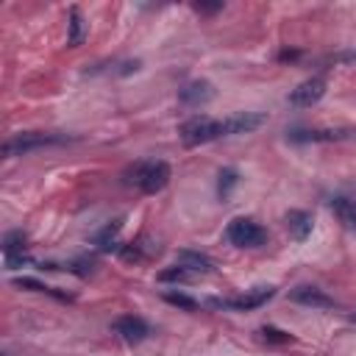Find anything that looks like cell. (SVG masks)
Listing matches in <instances>:
<instances>
[{
	"label": "cell",
	"mask_w": 356,
	"mask_h": 356,
	"mask_svg": "<svg viewBox=\"0 0 356 356\" xmlns=\"http://www.w3.org/2000/svg\"><path fill=\"white\" fill-rule=\"evenodd\" d=\"M178 264H184L195 275H203V273H211L214 270V261L206 253H197V250H181L178 253Z\"/></svg>",
	"instance_id": "13"
},
{
	"label": "cell",
	"mask_w": 356,
	"mask_h": 356,
	"mask_svg": "<svg viewBox=\"0 0 356 356\" xmlns=\"http://www.w3.org/2000/svg\"><path fill=\"white\" fill-rule=\"evenodd\" d=\"M275 295V286L270 284H261V286H253L236 298H225V300H211V306H222V309H236V312H250V309H259L264 306L270 298Z\"/></svg>",
	"instance_id": "5"
},
{
	"label": "cell",
	"mask_w": 356,
	"mask_h": 356,
	"mask_svg": "<svg viewBox=\"0 0 356 356\" xmlns=\"http://www.w3.org/2000/svg\"><path fill=\"white\" fill-rule=\"evenodd\" d=\"M95 267H97V261H95V259H86V256H83V259H78V261H75V264H72L70 270H72L75 275H81V278H89V275L95 273Z\"/></svg>",
	"instance_id": "22"
},
{
	"label": "cell",
	"mask_w": 356,
	"mask_h": 356,
	"mask_svg": "<svg viewBox=\"0 0 356 356\" xmlns=\"http://www.w3.org/2000/svg\"><path fill=\"white\" fill-rule=\"evenodd\" d=\"M211 97H214V86H211V81H203V78L189 81V83H184V86L178 89V100H181L184 106H189V108L206 106Z\"/></svg>",
	"instance_id": "8"
},
{
	"label": "cell",
	"mask_w": 356,
	"mask_h": 356,
	"mask_svg": "<svg viewBox=\"0 0 356 356\" xmlns=\"http://www.w3.org/2000/svg\"><path fill=\"white\" fill-rule=\"evenodd\" d=\"M178 134H181V142H184L186 147H197V145H206V142H214V139L225 136L222 120H214V117H206V114L186 120V122L178 128Z\"/></svg>",
	"instance_id": "2"
},
{
	"label": "cell",
	"mask_w": 356,
	"mask_h": 356,
	"mask_svg": "<svg viewBox=\"0 0 356 356\" xmlns=\"http://www.w3.org/2000/svg\"><path fill=\"white\" fill-rule=\"evenodd\" d=\"M286 58H298V53H295V50H284V53H281V61H286Z\"/></svg>",
	"instance_id": "26"
},
{
	"label": "cell",
	"mask_w": 356,
	"mask_h": 356,
	"mask_svg": "<svg viewBox=\"0 0 356 356\" xmlns=\"http://www.w3.org/2000/svg\"><path fill=\"white\" fill-rule=\"evenodd\" d=\"M350 320H356V314H353V317H350Z\"/></svg>",
	"instance_id": "27"
},
{
	"label": "cell",
	"mask_w": 356,
	"mask_h": 356,
	"mask_svg": "<svg viewBox=\"0 0 356 356\" xmlns=\"http://www.w3.org/2000/svg\"><path fill=\"white\" fill-rule=\"evenodd\" d=\"M236 184H239V172H236L234 167H222L220 175H217V195H220V197H228Z\"/></svg>",
	"instance_id": "17"
},
{
	"label": "cell",
	"mask_w": 356,
	"mask_h": 356,
	"mask_svg": "<svg viewBox=\"0 0 356 356\" xmlns=\"http://www.w3.org/2000/svg\"><path fill=\"white\" fill-rule=\"evenodd\" d=\"M331 61H356V50H350V53H339V56H331Z\"/></svg>",
	"instance_id": "25"
},
{
	"label": "cell",
	"mask_w": 356,
	"mask_h": 356,
	"mask_svg": "<svg viewBox=\"0 0 356 356\" xmlns=\"http://www.w3.org/2000/svg\"><path fill=\"white\" fill-rule=\"evenodd\" d=\"M25 242H28L25 231H8L3 236V256H19V253H25V248H28Z\"/></svg>",
	"instance_id": "16"
},
{
	"label": "cell",
	"mask_w": 356,
	"mask_h": 356,
	"mask_svg": "<svg viewBox=\"0 0 356 356\" xmlns=\"http://www.w3.org/2000/svg\"><path fill=\"white\" fill-rule=\"evenodd\" d=\"M128 184H136L145 195H156L170 184L167 161H139L128 170Z\"/></svg>",
	"instance_id": "1"
},
{
	"label": "cell",
	"mask_w": 356,
	"mask_h": 356,
	"mask_svg": "<svg viewBox=\"0 0 356 356\" xmlns=\"http://www.w3.org/2000/svg\"><path fill=\"white\" fill-rule=\"evenodd\" d=\"M161 298L170 303V306H178V309H184V312H195L200 303L192 298V295H186V292H172V289H167V292H161Z\"/></svg>",
	"instance_id": "19"
},
{
	"label": "cell",
	"mask_w": 356,
	"mask_h": 356,
	"mask_svg": "<svg viewBox=\"0 0 356 356\" xmlns=\"http://www.w3.org/2000/svg\"><path fill=\"white\" fill-rule=\"evenodd\" d=\"M120 228H122V220H114V222H108L97 236H95V245L103 250V253H111V250H120V242H117V234H120Z\"/></svg>",
	"instance_id": "15"
},
{
	"label": "cell",
	"mask_w": 356,
	"mask_h": 356,
	"mask_svg": "<svg viewBox=\"0 0 356 356\" xmlns=\"http://www.w3.org/2000/svg\"><path fill=\"white\" fill-rule=\"evenodd\" d=\"M289 298H292L295 303H303V306H312V309H331V306H334V298L325 295V292L317 289V286H295V289L289 292Z\"/></svg>",
	"instance_id": "10"
},
{
	"label": "cell",
	"mask_w": 356,
	"mask_h": 356,
	"mask_svg": "<svg viewBox=\"0 0 356 356\" xmlns=\"http://www.w3.org/2000/svg\"><path fill=\"white\" fill-rule=\"evenodd\" d=\"M350 131H342V128H309V131H292L289 139L292 142H339V139H348Z\"/></svg>",
	"instance_id": "12"
},
{
	"label": "cell",
	"mask_w": 356,
	"mask_h": 356,
	"mask_svg": "<svg viewBox=\"0 0 356 356\" xmlns=\"http://www.w3.org/2000/svg\"><path fill=\"white\" fill-rule=\"evenodd\" d=\"M61 142H64V136H56V134L22 131V134H14L11 139H6L3 156L6 159H17V156H25L31 150H39V147H47V145H61Z\"/></svg>",
	"instance_id": "3"
},
{
	"label": "cell",
	"mask_w": 356,
	"mask_h": 356,
	"mask_svg": "<svg viewBox=\"0 0 356 356\" xmlns=\"http://www.w3.org/2000/svg\"><path fill=\"white\" fill-rule=\"evenodd\" d=\"M83 42V22H81V11L70 8V33H67V44L78 47Z\"/></svg>",
	"instance_id": "20"
},
{
	"label": "cell",
	"mask_w": 356,
	"mask_h": 356,
	"mask_svg": "<svg viewBox=\"0 0 356 356\" xmlns=\"http://www.w3.org/2000/svg\"><path fill=\"white\" fill-rule=\"evenodd\" d=\"M220 8H222V3H195V11H200V14H214Z\"/></svg>",
	"instance_id": "24"
},
{
	"label": "cell",
	"mask_w": 356,
	"mask_h": 356,
	"mask_svg": "<svg viewBox=\"0 0 356 356\" xmlns=\"http://www.w3.org/2000/svg\"><path fill=\"white\" fill-rule=\"evenodd\" d=\"M192 278H195V273L186 270L184 264H175V267H167V270L159 273V281H161V284H170V281H175V284H186V281H192Z\"/></svg>",
	"instance_id": "18"
},
{
	"label": "cell",
	"mask_w": 356,
	"mask_h": 356,
	"mask_svg": "<svg viewBox=\"0 0 356 356\" xmlns=\"http://www.w3.org/2000/svg\"><path fill=\"white\" fill-rule=\"evenodd\" d=\"M114 334L128 345H139L142 339L150 337V325L136 314H122L114 320Z\"/></svg>",
	"instance_id": "7"
},
{
	"label": "cell",
	"mask_w": 356,
	"mask_h": 356,
	"mask_svg": "<svg viewBox=\"0 0 356 356\" xmlns=\"http://www.w3.org/2000/svg\"><path fill=\"white\" fill-rule=\"evenodd\" d=\"M331 211L339 217V222L350 231H356V197H334L331 200Z\"/></svg>",
	"instance_id": "14"
},
{
	"label": "cell",
	"mask_w": 356,
	"mask_h": 356,
	"mask_svg": "<svg viewBox=\"0 0 356 356\" xmlns=\"http://www.w3.org/2000/svg\"><path fill=\"white\" fill-rule=\"evenodd\" d=\"M264 114H259V111H239V114H231V117H225L222 120V131H225V136H234V134H250V131H256L259 125H264Z\"/></svg>",
	"instance_id": "9"
},
{
	"label": "cell",
	"mask_w": 356,
	"mask_h": 356,
	"mask_svg": "<svg viewBox=\"0 0 356 356\" xmlns=\"http://www.w3.org/2000/svg\"><path fill=\"white\" fill-rule=\"evenodd\" d=\"M325 95V78H309L303 83H298L289 92V106L295 108H312L314 103H320Z\"/></svg>",
	"instance_id": "6"
},
{
	"label": "cell",
	"mask_w": 356,
	"mask_h": 356,
	"mask_svg": "<svg viewBox=\"0 0 356 356\" xmlns=\"http://www.w3.org/2000/svg\"><path fill=\"white\" fill-rule=\"evenodd\" d=\"M31 261V256L28 253H19V256H6V267L8 270H19L22 264H28Z\"/></svg>",
	"instance_id": "23"
},
{
	"label": "cell",
	"mask_w": 356,
	"mask_h": 356,
	"mask_svg": "<svg viewBox=\"0 0 356 356\" xmlns=\"http://www.w3.org/2000/svg\"><path fill=\"white\" fill-rule=\"evenodd\" d=\"M284 222H286L289 236H292V239H298V242H303V239L312 234V228H314L312 214H309V211H300V209L286 211V214H284Z\"/></svg>",
	"instance_id": "11"
},
{
	"label": "cell",
	"mask_w": 356,
	"mask_h": 356,
	"mask_svg": "<svg viewBox=\"0 0 356 356\" xmlns=\"http://www.w3.org/2000/svg\"><path fill=\"white\" fill-rule=\"evenodd\" d=\"M261 339H267V342H275V345H286V342H295V337H292V334H286V331H281V328H275V325H264V328H261Z\"/></svg>",
	"instance_id": "21"
},
{
	"label": "cell",
	"mask_w": 356,
	"mask_h": 356,
	"mask_svg": "<svg viewBox=\"0 0 356 356\" xmlns=\"http://www.w3.org/2000/svg\"><path fill=\"white\" fill-rule=\"evenodd\" d=\"M225 236H228V242L236 245V248H261V245L267 242V231H264L259 222L248 220V217L231 220L228 228H225Z\"/></svg>",
	"instance_id": "4"
}]
</instances>
